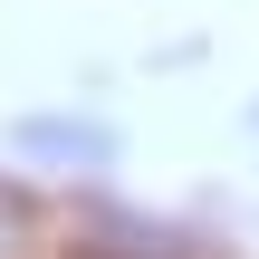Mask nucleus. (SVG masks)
I'll return each instance as SVG.
<instances>
[{"instance_id": "obj_1", "label": "nucleus", "mask_w": 259, "mask_h": 259, "mask_svg": "<svg viewBox=\"0 0 259 259\" xmlns=\"http://www.w3.org/2000/svg\"><path fill=\"white\" fill-rule=\"evenodd\" d=\"M10 144L29 163H58V173H106L115 163V125H96V115H19Z\"/></svg>"}, {"instance_id": "obj_2", "label": "nucleus", "mask_w": 259, "mask_h": 259, "mask_svg": "<svg viewBox=\"0 0 259 259\" xmlns=\"http://www.w3.org/2000/svg\"><path fill=\"white\" fill-rule=\"evenodd\" d=\"M29 231H38V202L19 183H0V259H29Z\"/></svg>"}, {"instance_id": "obj_3", "label": "nucleus", "mask_w": 259, "mask_h": 259, "mask_svg": "<svg viewBox=\"0 0 259 259\" xmlns=\"http://www.w3.org/2000/svg\"><path fill=\"white\" fill-rule=\"evenodd\" d=\"M250 135H259V106H250Z\"/></svg>"}]
</instances>
